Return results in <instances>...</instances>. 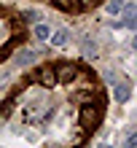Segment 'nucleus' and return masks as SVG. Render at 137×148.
I'll list each match as a JSON object with an SVG mask.
<instances>
[{
	"label": "nucleus",
	"mask_w": 137,
	"mask_h": 148,
	"mask_svg": "<svg viewBox=\"0 0 137 148\" xmlns=\"http://www.w3.org/2000/svg\"><path fill=\"white\" fill-rule=\"evenodd\" d=\"M100 119H102V110H100L97 102H86L81 108V127L83 129H94L100 124Z\"/></svg>",
	"instance_id": "nucleus-1"
},
{
	"label": "nucleus",
	"mask_w": 137,
	"mask_h": 148,
	"mask_svg": "<svg viewBox=\"0 0 137 148\" xmlns=\"http://www.w3.org/2000/svg\"><path fill=\"white\" fill-rule=\"evenodd\" d=\"M54 73H57L59 84H73L75 75H78V67L75 65H59V67H54Z\"/></svg>",
	"instance_id": "nucleus-2"
},
{
	"label": "nucleus",
	"mask_w": 137,
	"mask_h": 148,
	"mask_svg": "<svg viewBox=\"0 0 137 148\" xmlns=\"http://www.w3.org/2000/svg\"><path fill=\"white\" fill-rule=\"evenodd\" d=\"M32 78H35V81L40 84V86H54L57 84V73H54V67H40V70H35L32 73Z\"/></svg>",
	"instance_id": "nucleus-3"
},
{
	"label": "nucleus",
	"mask_w": 137,
	"mask_h": 148,
	"mask_svg": "<svg viewBox=\"0 0 137 148\" xmlns=\"http://www.w3.org/2000/svg\"><path fill=\"white\" fill-rule=\"evenodd\" d=\"M51 46H67V40H70V30H54V32H51Z\"/></svg>",
	"instance_id": "nucleus-4"
},
{
	"label": "nucleus",
	"mask_w": 137,
	"mask_h": 148,
	"mask_svg": "<svg viewBox=\"0 0 137 148\" xmlns=\"http://www.w3.org/2000/svg\"><path fill=\"white\" fill-rule=\"evenodd\" d=\"M121 14H124V27L134 30V5H132V3H124Z\"/></svg>",
	"instance_id": "nucleus-5"
},
{
	"label": "nucleus",
	"mask_w": 137,
	"mask_h": 148,
	"mask_svg": "<svg viewBox=\"0 0 137 148\" xmlns=\"http://www.w3.org/2000/svg\"><path fill=\"white\" fill-rule=\"evenodd\" d=\"M116 89H113V97H116V102H126L129 100V86L126 84H113Z\"/></svg>",
	"instance_id": "nucleus-6"
},
{
	"label": "nucleus",
	"mask_w": 137,
	"mask_h": 148,
	"mask_svg": "<svg viewBox=\"0 0 137 148\" xmlns=\"http://www.w3.org/2000/svg\"><path fill=\"white\" fill-rule=\"evenodd\" d=\"M35 59H38V54H35V51H30V49H24V51L16 54V62H19V65H30V62H35Z\"/></svg>",
	"instance_id": "nucleus-7"
},
{
	"label": "nucleus",
	"mask_w": 137,
	"mask_h": 148,
	"mask_svg": "<svg viewBox=\"0 0 137 148\" xmlns=\"http://www.w3.org/2000/svg\"><path fill=\"white\" fill-rule=\"evenodd\" d=\"M121 8H124V0H108L105 3V11L110 16H121Z\"/></svg>",
	"instance_id": "nucleus-8"
},
{
	"label": "nucleus",
	"mask_w": 137,
	"mask_h": 148,
	"mask_svg": "<svg viewBox=\"0 0 137 148\" xmlns=\"http://www.w3.org/2000/svg\"><path fill=\"white\" fill-rule=\"evenodd\" d=\"M83 54H86V59H97V43L91 38H83Z\"/></svg>",
	"instance_id": "nucleus-9"
},
{
	"label": "nucleus",
	"mask_w": 137,
	"mask_h": 148,
	"mask_svg": "<svg viewBox=\"0 0 137 148\" xmlns=\"http://www.w3.org/2000/svg\"><path fill=\"white\" fill-rule=\"evenodd\" d=\"M59 8H65V11H78L81 8V0H54Z\"/></svg>",
	"instance_id": "nucleus-10"
},
{
	"label": "nucleus",
	"mask_w": 137,
	"mask_h": 148,
	"mask_svg": "<svg viewBox=\"0 0 137 148\" xmlns=\"http://www.w3.org/2000/svg\"><path fill=\"white\" fill-rule=\"evenodd\" d=\"M35 35H38V38H40V40H46V38H48V35H51V30H48V27H46V24H38V27H35Z\"/></svg>",
	"instance_id": "nucleus-11"
},
{
	"label": "nucleus",
	"mask_w": 137,
	"mask_h": 148,
	"mask_svg": "<svg viewBox=\"0 0 137 148\" xmlns=\"http://www.w3.org/2000/svg\"><path fill=\"white\" fill-rule=\"evenodd\" d=\"M78 102H81V105H86V102H97V97H94V92H83V94H78Z\"/></svg>",
	"instance_id": "nucleus-12"
},
{
	"label": "nucleus",
	"mask_w": 137,
	"mask_h": 148,
	"mask_svg": "<svg viewBox=\"0 0 137 148\" xmlns=\"http://www.w3.org/2000/svg\"><path fill=\"white\" fill-rule=\"evenodd\" d=\"M24 19H27V22H38V19H40V11L30 8V11H24Z\"/></svg>",
	"instance_id": "nucleus-13"
}]
</instances>
